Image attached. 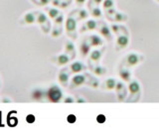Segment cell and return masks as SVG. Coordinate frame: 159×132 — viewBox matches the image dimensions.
<instances>
[{"label":"cell","mask_w":159,"mask_h":132,"mask_svg":"<svg viewBox=\"0 0 159 132\" xmlns=\"http://www.w3.org/2000/svg\"><path fill=\"white\" fill-rule=\"evenodd\" d=\"M63 20H64L63 15H59L58 17L55 18V23H56V25H61L63 23Z\"/></svg>","instance_id":"obj_31"},{"label":"cell","mask_w":159,"mask_h":132,"mask_svg":"<svg viewBox=\"0 0 159 132\" xmlns=\"http://www.w3.org/2000/svg\"><path fill=\"white\" fill-rule=\"evenodd\" d=\"M65 51H66L67 53H72L74 58H75V56H76V52H75V46H74V44L72 42H67L66 43V45H65Z\"/></svg>","instance_id":"obj_19"},{"label":"cell","mask_w":159,"mask_h":132,"mask_svg":"<svg viewBox=\"0 0 159 132\" xmlns=\"http://www.w3.org/2000/svg\"><path fill=\"white\" fill-rule=\"evenodd\" d=\"M24 21L25 23H27V24H32L35 22V16L33 15L32 13H28L26 14V15L24 16Z\"/></svg>","instance_id":"obj_23"},{"label":"cell","mask_w":159,"mask_h":132,"mask_svg":"<svg viewBox=\"0 0 159 132\" xmlns=\"http://www.w3.org/2000/svg\"><path fill=\"white\" fill-rule=\"evenodd\" d=\"M77 102H84V99H78Z\"/></svg>","instance_id":"obj_39"},{"label":"cell","mask_w":159,"mask_h":132,"mask_svg":"<svg viewBox=\"0 0 159 132\" xmlns=\"http://www.w3.org/2000/svg\"><path fill=\"white\" fill-rule=\"evenodd\" d=\"M86 82V77L84 75H76L72 79V87L82 86Z\"/></svg>","instance_id":"obj_12"},{"label":"cell","mask_w":159,"mask_h":132,"mask_svg":"<svg viewBox=\"0 0 159 132\" xmlns=\"http://www.w3.org/2000/svg\"><path fill=\"white\" fill-rule=\"evenodd\" d=\"M93 72L97 76H103L104 74H107V69H104L102 66H97L94 69H93Z\"/></svg>","instance_id":"obj_20"},{"label":"cell","mask_w":159,"mask_h":132,"mask_svg":"<svg viewBox=\"0 0 159 132\" xmlns=\"http://www.w3.org/2000/svg\"><path fill=\"white\" fill-rule=\"evenodd\" d=\"M116 84H117V81L114 79H107L106 81V84H104V89L108 90H116Z\"/></svg>","instance_id":"obj_17"},{"label":"cell","mask_w":159,"mask_h":132,"mask_svg":"<svg viewBox=\"0 0 159 132\" xmlns=\"http://www.w3.org/2000/svg\"><path fill=\"white\" fill-rule=\"evenodd\" d=\"M59 81L61 82V84L63 86H67L68 84V81H69V75L67 74V73H60V75H59Z\"/></svg>","instance_id":"obj_18"},{"label":"cell","mask_w":159,"mask_h":132,"mask_svg":"<svg viewBox=\"0 0 159 132\" xmlns=\"http://www.w3.org/2000/svg\"><path fill=\"white\" fill-rule=\"evenodd\" d=\"M129 42V37H128V32L126 31L124 34L121 35H118L117 37V46H116V50H120V49H124Z\"/></svg>","instance_id":"obj_5"},{"label":"cell","mask_w":159,"mask_h":132,"mask_svg":"<svg viewBox=\"0 0 159 132\" xmlns=\"http://www.w3.org/2000/svg\"><path fill=\"white\" fill-rule=\"evenodd\" d=\"M56 60H54L55 62H56L58 65L60 66H65V65H67V64L69 63V61L71 60L67 55H65V54H62V55H60L58 57L55 58Z\"/></svg>","instance_id":"obj_15"},{"label":"cell","mask_w":159,"mask_h":132,"mask_svg":"<svg viewBox=\"0 0 159 132\" xmlns=\"http://www.w3.org/2000/svg\"><path fill=\"white\" fill-rule=\"evenodd\" d=\"M107 15H111V14L113 15V14L116 13V9H114L113 7L112 8H109L108 10H107Z\"/></svg>","instance_id":"obj_34"},{"label":"cell","mask_w":159,"mask_h":132,"mask_svg":"<svg viewBox=\"0 0 159 132\" xmlns=\"http://www.w3.org/2000/svg\"><path fill=\"white\" fill-rule=\"evenodd\" d=\"M48 14H49V16L51 17L52 19H55V18L58 17L60 15L59 11L57 10V9H54V8L49 9V10H48Z\"/></svg>","instance_id":"obj_26"},{"label":"cell","mask_w":159,"mask_h":132,"mask_svg":"<svg viewBox=\"0 0 159 132\" xmlns=\"http://www.w3.org/2000/svg\"><path fill=\"white\" fill-rule=\"evenodd\" d=\"M156 1H158V2H159V0H156Z\"/></svg>","instance_id":"obj_41"},{"label":"cell","mask_w":159,"mask_h":132,"mask_svg":"<svg viewBox=\"0 0 159 132\" xmlns=\"http://www.w3.org/2000/svg\"><path fill=\"white\" fill-rule=\"evenodd\" d=\"M92 1H93L94 4H96L97 6H98V4H101V3L103 1V0H92Z\"/></svg>","instance_id":"obj_37"},{"label":"cell","mask_w":159,"mask_h":132,"mask_svg":"<svg viewBox=\"0 0 159 132\" xmlns=\"http://www.w3.org/2000/svg\"><path fill=\"white\" fill-rule=\"evenodd\" d=\"M116 92H117L118 100H123L124 99H125L126 90H125V86H124L123 82H121V81H117L116 86Z\"/></svg>","instance_id":"obj_7"},{"label":"cell","mask_w":159,"mask_h":132,"mask_svg":"<svg viewBox=\"0 0 159 132\" xmlns=\"http://www.w3.org/2000/svg\"><path fill=\"white\" fill-rule=\"evenodd\" d=\"M59 1H58V0H54V1H53V5H55V6H56V5H59Z\"/></svg>","instance_id":"obj_38"},{"label":"cell","mask_w":159,"mask_h":132,"mask_svg":"<svg viewBox=\"0 0 159 132\" xmlns=\"http://www.w3.org/2000/svg\"><path fill=\"white\" fill-rule=\"evenodd\" d=\"M91 15H92L93 18H101V17L102 16V14L101 9H99V8L97 6V7H93V8L92 9Z\"/></svg>","instance_id":"obj_22"},{"label":"cell","mask_w":159,"mask_h":132,"mask_svg":"<svg viewBox=\"0 0 159 132\" xmlns=\"http://www.w3.org/2000/svg\"><path fill=\"white\" fill-rule=\"evenodd\" d=\"M98 32L101 33V35H102L107 41L111 42L112 40L111 29L108 28V26L107 25L106 23H103V22H99L98 23Z\"/></svg>","instance_id":"obj_4"},{"label":"cell","mask_w":159,"mask_h":132,"mask_svg":"<svg viewBox=\"0 0 159 132\" xmlns=\"http://www.w3.org/2000/svg\"><path fill=\"white\" fill-rule=\"evenodd\" d=\"M43 96H44V91L42 90H35L32 92L33 99H36V100L41 99H43Z\"/></svg>","instance_id":"obj_21"},{"label":"cell","mask_w":159,"mask_h":132,"mask_svg":"<svg viewBox=\"0 0 159 132\" xmlns=\"http://www.w3.org/2000/svg\"><path fill=\"white\" fill-rule=\"evenodd\" d=\"M77 120V117L76 115H74V114H69L67 116V121L69 122V123H75Z\"/></svg>","instance_id":"obj_29"},{"label":"cell","mask_w":159,"mask_h":132,"mask_svg":"<svg viewBox=\"0 0 159 132\" xmlns=\"http://www.w3.org/2000/svg\"><path fill=\"white\" fill-rule=\"evenodd\" d=\"M46 96H47V99L51 102L56 103V102H59L60 100L63 99V92H62L61 89H60L59 86H51L47 90Z\"/></svg>","instance_id":"obj_1"},{"label":"cell","mask_w":159,"mask_h":132,"mask_svg":"<svg viewBox=\"0 0 159 132\" xmlns=\"http://www.w3.org/2000/svg\"><path fill=\"white\" fill-rule=\"evenodd\" d=\"M51 0H40L39 1V4L40 5H46V4H48Z\"/></svg>","instance_id":"obj_35"},{"label":"cell","mask_w":159,"mask_h":132,"mask_svg":"<svg viewBox=\"0 0 159 132\" xmlns=\"http://www.w3.org/2000/svg\"><path fill=\"white\" fill-rule=\"evenodd\" d=\"M119 77H120V79L122 81H126V82H129L131 80L130 72H129L127 69H124V68H121V69L119 70Z\"/></svg>","instance_id":"obj_13"},{"label":"cell","mask_w":159,"mask_h":132,"mask_svg":"<svg viewBox=\"0 0 159 132\" xmlns=\"http://www.w3.org/2000/svg\"><path fill=\"white\" fill-rule=\"evenodd\" d=\"M47 16L45 15V14H43V13H40L39 15H38V18H37V21L40 23V24H43V23H45V22H47Z\"/></svg>","instance_id":"obj_27"},{"label":"cell","mask_w":159,"mask_h":132,"mask_svg":"<svg viewBox=\"0 0 159 132\" xmlns=\"http://www.w3.org/2000/svg\"><path fill=\"white\" fill-rule=\"evenodd\" d=\"M17 124V119L16 118H11L9 120V125L10 126H15Z\"/></svg>","instance_id":"obj_33"},{"label":"cell","mask_w":159,"mask_h":132,"mask_svg":"<svg viewBox=\"0 0 159 132\" xmlns=\"http://www.w3.org/2000/svg\"><path fill=\"white\" fill-rule=\"evenodd\" d=\"M106 120H107L106 115H103V114H98V115L97 116V121L98 122V123L102 124V123H104V122H106Z\"/></svg>","instance_id":"obj_28"},{"label":"cell","mask_w":159,"mask_h":132,"mask_svg":"<svg viewBox=\"0 0 159 132\" xmlns=\"http://www.w3.org/2000/svg\"><path fill=\"white\" fill-rule=\"evenodd\" d=\"M128 90H129V92H130L131 97L133 95L139 96V95H140V90L141 89H140V85H139V82L137 81H129Z\"/></svg>","instance_id":"obj_6"},{"label":"cell","mask_w":159,"mask_h":132,"mask_svg":"<svg viewBox=\"0 0 159 132\" xmlns=\"http://www.w3.org/2000/svg\"><path fill=\"white\" fill-rule=\"evenodd\" d=\"M70 69H71V72L74 73V74H78V73H81L86 70L87 67L81 62H75L70 66Z\"/></svg>","instance_id":"obj_10"},{"label":"cell","mask_w":159,"mask_h":132,"mask_svg":"<svg viewBox=\"0 0 159 132\" xmlns=\"http://www.w3.org/2000/svg\"><path fill=\"white\" fill-rule=\"evenodd\" d=\"M74 101H75V99L71 96H68V97H66V99H64V102H66V103H73Z\"/></svg>","instance_id":"obj_32"},{"label":"cell","mask_w":159,"mask_h":132,"mask_svg":"<svg viewBox=\"0 0 159 132\" xmlns=\"http://www.w3.org/2000/svg\"><path fill=\"white\" fill-rule=\"evenodd\" d=\"M125 61H126L127 67H134L138 65L141 61H143V56H140L135 53H131L126 56Z\"/></svg>","instance_id":"obj_3"},{"label":"cell","mask_w":159,"mask_h":132,"mask_svg":"<svg viewBox=\"0 0 159 132\" xmlns=\"http://www.w3.org/2000/svg\"><path fill=\"white\" fill-rule=\"evenodd\" d=\"M35 119H36V118H35V116L33 114H28L26 116V121L28 122V123H34Z\"/></svg>","instance_id":"obj_30"},{"label":"cell","mask_w":159,"mask_h":132,"mask_svg":"<svg viewBox=\"0 0 159 132\" xmlns=\"http://www.w3.org/2000/svg\"><path fill=\"white\" fill-rule=\"evenodd\" d=\"M104 50H106V48H102V50H93V51H92V53H91V60L98 63L99 61V59L102 58Z\"/></svg>","instance_id":"obj_14"},{"label":"cell","mask_w":159,"mask_h":132,"mask_svg":"<svg viewBox=\"0 0 159 132\" xmlns=\"http://www.w3.org/2000/svg\"><path fill=\"white\" fill-rule=\"evenodd\" d=\"M86 1H87V0H76V3L78 4V5H83V4Z\"/></svg>","instance_id":"obj_36"},{"label":"cell","mask_w":159,"mask_h":132,"mask_svg":"<svg viewBox=\"0 0 159 132\" xmlns=\"http://www.w3.org/2000/svg\"><path fill=\"white\" fill-rule=\"evenodd\" d=\"M113 5H114L113 0H104L103 4H102L103 9H106V10H108L109 8H112Z\"/></svg>","instance_id":"obj_25"},{"label":"cell","mask_w":159,"mask_h":132,"mask_svg":"<svg viewBox=\"0 0 159 132\" xmlns=\"http://www.w3.org/2000/svg\"><path fill=\"white\" fill-rule=\"evenodd\" d=\"M87 40L89 41V45H91V47H98V46H102L103 44V41L102 39L98 36V35H89Z\"/></svg>","instance_id":"obj_9"},{"label":"cell","mask_w":159,"mask_h":132,"mask_svg":"<svg viewBox=\"0 0 159 132\" xmlns=\"http://www.w3.org/2000/svg\"><path fill=\"white\" fill-rule=\"evenodd\" d=\"M76 28H77V21L76 19L72 17H69L66 21V30L68 32V35L74 39H76Z\"/></svg>","instance_id":"obj_2"},{"label":"cell","mask_w":159,"mask_h":132,"mask_svg":"<svg viewBox=\"0 0 159 132\" xmlns=\"http://www.w3.org/2000/svg\"><path fill=\"white\" fill-rule=\"evenodd\" d=\"M98 27V23L93 20V19H89L86 22V24L84 25V28L81 29V32H84L86 30H96Z\"/></svg>","instance_id":"obj_11"},{"label":"cell","mask_w":159,"mask_h":132,"mask_svg":"<svg viewBox=\"0 0 159 132\" xmlns=\"http://www.w3.org/2000/svg\"><path fill=\"white\" fill-rule=\"evenodd\" d=\"M89 51H91V45H89L87 39H84V40H83V42H81V45H80V53H81L82 57L84 58L89 55Z\"/></svg>","instance_id":"obj_8"},{"label":"cell","mask_w":159,"mask_h":132,"mask_svg":"<svg viewBox=\"0 0 159 132\" xmlns=\"http://www.w3.org/2000/svg\"><path fill=\"white\" fill-rule=\"evenodd\" d=\"M109 20L116 22H125L127 20V16L123 13L116 12L114 13V16H112V18H109Z\"/></svg>","instance_id":"obj_16"},{"label":"cell","mask_w":159,"mask_h":132,"mask_svg":"<svg viewBox=\"0 0 159 132\" xmlns=\"http://www.w3.org/2000/svg\"><path fill=\"white\" fill-rule=\"evenodd\" d=\"M89 18V13L87 10L84 9H81L79 11V15H78V19L79 20H84V19H88Z\"/></svg>","instance_id":"obj_24"},{"label":"cell","mask_w":159,"mask_h":132,"mask_svg":"<svg viewBox=\"0 0 159 132\" xmlns=\"http://www.w3.org/2000/svg\"><path fill=\"white\" fill-rule=\"evenodd\" d=\"M67 1H69V2H70V1H71V0H67Z\"/></svg>","instance_id":"obj_40"}]
</instances>
